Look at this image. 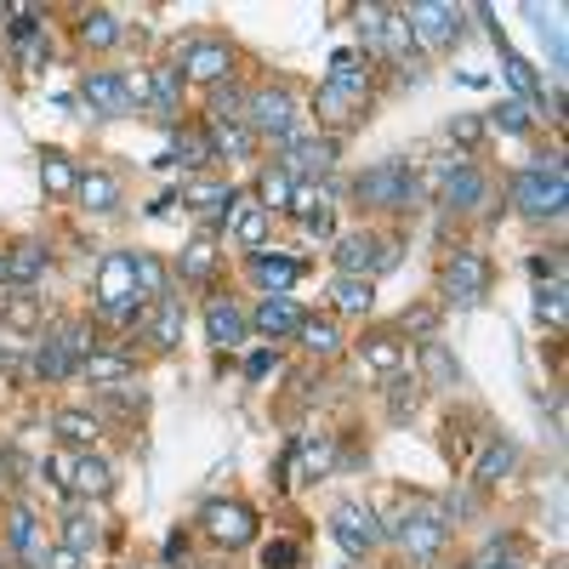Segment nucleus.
Instances as JSON below:
<instances>
[{"instance_id":"nucleus-4","label":"nucleus","mask_w":569,"mask_h":569,"mask_svg":"<svg viewBox=\"0 0 569 569\" xmlns=\"http://www.w3.org/2000/svg\"><path fill=\"white\" fill-rule=\"evenodd\" d=\"M354 194L364 206H376V211H416L422 206V177H416L405 160H382L354 183Z\"/></svg>"},{"instance_id":"nucleus-57","label":"nucleus","mask_w":569,"mask_h":569,"mask_svg":"<svg viewBox=\"0 0 569 569\" xmlns=\"http://www.w3.org/2000/svg\"><path fill=\"white\" fill-rule=\"evenodd\" d=\"M46 569H86V558L69 553V547H52V553H46Z\"/></svg>"},{"instance_id":"nucleus-26","label":"nucleus","mask_w":569,"mask_h":569,"mask_svg":"<svg viewBox=\"0 0 569 569\" xmlns=\"http://www.w3.org/2000/svg\"><path fill=\"white\" fill-rule=\"evenodd\" d=\"M58 524H63V541H58V547L81 553V558L97 547V541H103V524H97V512H91V507H69Z\"/></svg>"},{"instance_id":"nucleus-19","label":"nucleus","mask_w":569,"mask_h":569,"mask_svg":"<svg viewBox=\"0 0 569 569\" xmlns=\"http://www.w3.org/2000/svg\"><path fill=\"white\" fill-rule=\"evenodd\" d=\"M206 336L217 342V348H239V342L251 336V325H245V313L228 302V296H211L206 302Z\"/></svg>"},{"instance_id":"nucleus-39","label":"nucleus","mask_w":569,"mask_h":569,"mask_svg":"<svg viewBox=\"0 0 569 569\" xmlns=\"http://www.w3.org/2000/svg\"><path fill=\"white\" fill-rule=\"evenodd\" d=\"M359 354H364L370 370H382V376H399V370H405V342L399 336H370Z\"/></svg>"},{"instance_id":"nucleus-1","label":"nucleus","mask_w":569,"mask_h":569,"mask_svg":"<svg viewBox=\"0 0 569 569\" xmlns=\"http://www.w3.org/2000/svg\"><path fill=\"white\" fill-rule=\"evenodd\" d=\"M313 109H319V120H325L331 132L359 126L364 109H370V74H364V69H354V58H348V52H336V58H331V74L319 81Z\"/></svg>"},{"instance_id":"nucleus-12","label":"nucleus","mask_w":569,"mask_h":569,"mask_svg":"<svg viewBox=\"0 0 569 569\" xmlns=\"http://www.w3.org/2000/svg\"><path fill=\"white\" fill-rule=\"evenodd\" d=\"M81 97L91 103V114H103V120H120V114H132V91H126V74H114V69H86V74H81Z\"/></svg>"},{"instance_id":"nucleus-2","label":"nucleus","mask_w":569,"mask_h":569,"mask_svg":"<svg viewBox=\"0 0 569 569\" xmlns=\"http://www.w3.org/2000/svg\"><path fill=\"white\" fill-rule=\"evenodd\" d=\"M507 200L524 211V217H535V222H558L564 217V200H569V183H564V154H535L518 177L507 183Z\"/></svg>"},{"instance_id":"nucleus-23","label":"nucleus","mask_w":569,"mask_h":569,"mask_svg":"<svg viewBox=\"0 0 569 569\" xmlns=\"http://www.w3.org/2000/svg\"><path fill=\"white\" fill-rule=\"evenodd\" d=\"M7 535H12V553L29 564V569H46V547H40V518L29 507H12L7 518Z\"/></svg>"},{"instance_id":"nucleus-41","label":"nucleus","mask_w":569,"mask_h":569,"mask_svg":"<svg viewBox=\"0 0 569 569\" xmlns=\"http://www.w3.org/2000/svg\"><path fill=\"white\" fill-rule=\"evenodd\" d=\"M211 126H245V91L239 86H211Z\"/></svg>"},{"instance_id":"nucleus-29","label":"nucleus","mask_w":569,"mask_h":569,"mask_svg":"<svg viewBox=\"0 0 569 569\" xmlns=\"http://www.w3.org/2000/svg\"><path fill=\"white\" fill-rule=\"evenodd\" d=\"M69 490H74V496H86V502L109 496V490H114L109 461H103V456H74V479H69Z\"/></svg>"},{"instance_id":"nucleus-45","label":"nucleus","mask_w":569,"mask_h":569,"mask_svg":"<svg viewBox=\"0 0 569 569\" xmlns=\"http://www.w3.org/2000/svg\"><path fill=\"white\" fill-rule=\"evenodd\" d=\"M496 46H502V69H507V81H512L518 91H524V103H530V97H541V81H535V69H530V63H524V58H518L512 46L502 40V29H496Z\"/></svg>"},{"instance_id":"nucleus-34","label":"nucleus","mask_w":569,"mask_h":569,"mask_svg":"<svg viewBox=\"0 0 569 569\" xmlns=\"http://www.w3.org/2000/svg\"><path fill=\"white\" fill-rule=\"evenodd\" d=\"M7 262H12V285H35L52 257H46L40 239H23V245H12V251H7Z\"/></svg>"},{"instance_id":"nucleus-17","label":"nucleus","mask_w":569,"mask_h":569,"mask_svg":"<svg viewBox=\"0 0 569 569\" xmlns=\"http://www.w3.org/2000/svg\"><path fill=\"white\" fill-rule=\"evenodd\" d=\"M268 228H274V211H262V200H239L228 217V239L245 245V251H268Z\"/></svg>"},{"instance_id":"nucleus-46","label":"nucleus","mask_w":569,"mask_h":569,"mask_svg":"<svg viewBox=\"0 0 569 569\" xmlns=\"http://www.w3.org/2000/svg\"><path fill=\"white\" fill-rule=\"evenodd\" d=\"M290 177H285V171L280 165H268L262 171V183H257V194H262V211H290Z\"/></svg>"},{"instance_id":"nucleus-9","label":"nucleus","mask_w":569,"mask_h":569,"mask_svg":"<svg viewBox=\"0 0 569 569\" xmlns=\"http://www.w3.org/2000/svg\"><path fill=\"white\" fill-rule=\"evenodd\" d=\"M285 148V160H280V171L290 183H313V177H325V171L336 165V137H285L280 143Z\"/></svg>"},{"instance_id":"nucleus-63","label":"nucleus","mask_w":569,"mask_h":569,"mask_svg":"<svg viewBox=\"0 0 569 569\" xmlns=\"http://www.w3.org/2000/svg\"><path fill=\"white\" fill-rule=\"evenodd\" d=\"M496 569H524V564H496Z\"/></svg>"},{"instance_id":"nucleus-61","label":"nucleus","mask_w":569,"mask_h":569,"mask_svg":"<svg viewBox=\"0 0 569 569\" xmlns=\"http://www.w3.org/2000/svg\"><path fill=\"white\" fill-rule=\"evenodd\" d=\"M12 285V262H7V251H0V290Z\"/></svg>"},{"instance_id":"nucleus-44","label":"nucleus","mask_w":569,"mask_h":569,"mask_svg":"<svg viewBox=\"0 0 569 569\" xmlns=\"http://www.w3.org/2000/svg\"><path fill=\"white\" fill-rule=\"evenodd\" d=\"M296 461L308 467V473L319 479L325 467L336 461V444H331V433H308V438H296Z\"/></svg>"},{"instance_id":"nucleus-42","label":"nucleus","mask_w":569,"mask_h":569,"mask_svg":"<svg viewBox=\"0 0 569 569\" xmlns=\"http://www.w3.org/2000/svg\"><path fill=\"white\" fill-rule=\"evenodd\" d=\"M40 183H46V194H74V188H81V171H74L69 154H58V148H52V154L40 160Z\"/></svg>"},{"instance_id":"nucleus-8","label":"nucleus","mask_w":569,"mask_h":569,"mask_svg":"<svg viewBox=\"0 0 569 569\" xmlns=\"http://www.w3.org/2000/svg\"><path fill=\"white\" fill-rule=\"evenodd\" d=\"M177 74L206 81V86H222L234 74V46L217 40V35H194V40H183V52H177Z\"/></svg>"},{"instance_id":"nucleus-33","label":"nucleus","mask_w":569,"mask_h":569,"mask_svg":"<svg viewBox=\"0 0 569 569\" xmlns=\"http://www.w3.org/2000/svg\"><path fill=\"white\" fill-rule=\"evenodd\" d=\"M422 376L428 387H461V364L450 359L444 342H422Z\"/></svg>"},{"instance_id":"nucleus-24","label":"nucleus","mask_w":569,"mask_h":569,"mask_svg":"<svg viewBox=\"0 0 569 569\" xmlns=\"http://www.w3.org/2000/svg\"><path fill=\"white\" fill-rule=\"evenodd\" d=\"M29 370H35L40 382H63V376H81V359L69 354V342H63V331H58V336H46L40 348H35Z\"/></svg>"},{"instance_id":"nucleus-27","label":"nucleus","mask_w":569,"mask_h":569,"mask_svg":"<svg viewBox=\"0 0 569 569\" xmlns=\"http://www.w3.org/2000/svg\"><path fill=\"white\" fill-rule=\"evenodd\" d=\"M0 325L35 331V325H40V296H35L29 285H7V290H0Z\"/></svg>"},{"instance_id":"nucleus-14","label":"nucleus","mask_w":569,"mask_h":569,"mask_svg":"<svg viewBox=\"0 0 569 569\" xmlns=\"http://www.w3.org/2000/svg\"><path fill=\"white\" fill-rule=\"evenodd\" d=\"M405 23H410V35L422 46H456L461 40V12L456 7H433V0H422V7L405 12Z\"/></svg>"},{"instance_id":"nucleus-28","label":"nucleus","mask_w":569,"mask_h":569,"mask_svg":"<svg viewBox=\"0 0 569 569\" xmlns=\"http://www.w3.org/2000/svg\"><path fill=\"white\" fill-rule=\"evenodd\" d=\"M132 285L143 302H160V296H171V274H165V262L154 251H132Z\"/></svg>"},{"instance_id":"nucleus-5","label":"nucleus","mask_w":569,"mask_h":569,"mask_svg":"<svg viewBox=\"0 0 569 569\" xmlns=\"http://www.w3.org/2000/svg\"><path fill=\"white\" fill-rule=\"evenodd\" d=\"M387 535L399 541V553L410 564H433L444 553V541H450V524H444L438 507H405L399 518L387 524Z\"/></svg>"},{"instance_id":"nucleus-30","label":"nucleus","mask_w":569,"mask_h":569,"mask_svg":"<svg viewBox=\"0 0 569 569\" xmlns=\"http://www.w3.org/2000/svg\"><path fill=\"white\" fill-rule=\"evenodd\" d=\"M81 376H86L91 387H120V382L137 376V359H126V354H91V359L81 364Z\"/></svg>"},{"instance_id":"nucleus-7","label":"nucleus","mask_w":569,"mask_h":569,"mask_svg":"<svg viewBox=\"0 0 569 569\" xmlns=\"http://www.w3.org/2000/svg\"><path fill=\"white\" fill-rule=\"evenodd\" d=\"M331 535H336V547L342 553H354V558H364V553H376L382 541H387V530H382V518L370 512L364 502H342L336 512H331Z\"/></svg>"},{"instance_id":"nucleus-21","label":"nucleus","mask_w":569,"mask_h":569,"mask_svg":"<svg viewBox=\"0 0 569 569\" xmlns=\"http://www.w3.org/2000/svg\"><path fill=\"white\" fill-rule=\"evenodd\" d=\"M148 109L165 126H177V114H183V74L177 69H148Z\"/></svg>"},{"instance_id":"nucleus-56","label":"nucleus","mask_w":569,"mask_h":569,"mask_svg":"<svg viewBox=\"0 0 569 569\" xmlns=\"http://www.w3.org/2000/svg\"><path fill=\"white\" fill-rule=\"evenodd\" d=\"M484 137V126H479V120L473 114H461V120H450V143H461V148H473Z\"/></svg>"},{"instance_id":"nucleus-53","label":"nucleus","mask_w":569,"mask_h":569,"mask_svg":"<svg viewBox=\"0 0 569 569\" xmlns=\"http://www.w3.org/2000/svg\"><path fill=\"white\" fill-rule=\"evenodd\" d=\"M438 512H444V524H450V518H473V512H479V502L467 496V490H450V496H444V507H438Z\"/></svg>"},{"instance_id":"nucleus-51","label":"nucleus","mask_w":569,"mask_h":569,"mask_svg":"<svg viewBox=\"0 0 569 569\" xmlns=\"http://www.w3.org/2000/svg\"><path fill=\"white\" fill-rule=\"evenodd\" d=\"M302 564V547L296 541H268L262 547V569H296Z\"/></svg>"},{"instance_id":"nucleus-62","label":"nucleus","mask_w":569,"mask_h":569,"mask_svg":"<svg viewBox=\"0 0 569 569\" xmlns=\"http://www.w3.org/2000/svg\"><path fill=\"white\" fill-rule=\"evenodd\" d=\"M467 569H496V558H479V564H467Z\"/></svg>"},{"instance_id":"nucleus-43","label":"nucleus","mask_w":569,"mask_h":569,"mask_svg":"<svg viewBox=\"0 0 569 569\" xmlns=\"http://www.w3.org/2000/svg\"><path fill=\"white\" fill-rule=\"evenodd\" d=\"M416 405H422V382H416V376H393L387 382V416H393V422H410Z\"/></svg>"},{"instance_id":"nucleus-47","label":"nucleus","mask_w":569,"mask_h":569,"mask_svg":"<svg viewBox=\"0 0 569 569\" xmlns=\"http://www.w3.org/2000/svg\"><path fill=\"white\" fill-rule=\"evenodd\" d=\"M393 7H359V46L364 58H382V23H387Z\"/></svg>"},{"instance_id":"nucleus-50","label":"nucleus","mask_w":569,"mask_h":569,"mask_svg":"<svg viewBox=\"0 0 569 569\" xmlns=\"http://www.w3.org/2000/svg\"><path fill=\"white\" fill-rule=\"evenodd\" d=\"M535 313L547 319V325H564V280H547L535 290Z\"/></svg>"},{"instance_id":"nucleus-3","label":"nucleus","mask_w":569,"mask_h":569,"mask_svg":"<svg viewBox=\"0 0 569 569\" xmlns=\"http://www.w3.org/2000/svg\"><path fill=\"white\" fill-rule=\"evenodd\" d=\"M97 319H109V325H143L148 319V302L132 285V251H109L97 268Z\"/></svg>"},{"instance_id":"nucleus-55","label":"nucleus","mask_w":569,"mask_h":569,"mask_svg":"<svg viewBox=\"0 0 569 569\" xmlns=\"http://www.w3.org/2000/svg\"><path fill=\"white\" fill-rule=\"evenodd\" d=\"M40 473L52 479L58 490H69V479H74V456H46V461H40Z\"/></svg>"},{"instance_id":"nucleus-10","label":"nucleus","mask_w":569,"mask_h":569,"mask_svg":"<svg viewBox=\"0 0 569 569\" xmlns=\"http://www.w3.org/2000/svg\"><path fill=\"white\" fill-rule=\"evenodd\" d=\"M484 290H490V257L473 251V245H461L450 257V268H444V296H456L461 308H473V302H484Z\"/></svg>"},{"instance_id":"nucleus-58","label":"nucleus","mask_w":569,"mask_h":569,"mask_svg":"<svg viewBox=\"0 0 569 569\" xmlns=\"http://www.w3.org/2000/svg\"><path fill=\"white\" fill-rule=\"evenodd\" d=\"M268 370H274V354H268V348H262V354H251V359H245V376H251V382H262Z\"/></svg>"},{"instance_id":"nucleus-40","label":"nucleus","mask_w":569,"mask_h":569,"mask_svg":"<svg viewBox=\"0 0 569 569\" xmlns=\"http://www.w3.org/2000/svg\"><path fill=\"white\" fill-rule=\"evenodd\" d=\"M52 428H58V438L81 444V450H91L97 433H103V422H97V416H86V410H58V416H52Z\"/></svg>"},{"instance_id":"nucleus-48","label":"nucleus","mask_w":569,"mask_h":569,"mask_svg":"<svg viewBox=\"0 0 569 569\" xmlns=\"http://www.w3.org/2000/svg\"><path fill=\"white\" fill-rule=\"evenodd\" d=\"M490 120H496V126H502L507 137H524L535 114H530V103H524V97H507V103H502L496 114H490Z\"/></svg>"},{"instance_id":"nucleus-60","label":"nucleus","mask_w":569,"mask_h":569,"mask_svg":"<svg viewBox=\"0 0 569 569\" xmlns=\"http://www.w3.org/2000/svg\"><path fill=\"white\" fill-rule=\"evenodd\" d=\"M541 109H547V120H564V91H541Z\"/></svg>"},{"instance_id":"nucleus-15","label":"nucleus","mask_w":569,"mask_h":569,"mask_svg":"<svg viewBox=\"0 0 569 569\" xmlns=\"http://www.w3.org/2000/svg\"><path fill=\"white\" fill-rule=\"evenodd\" d=\"M331 257H336V274L370 280V274L382 268V239H376V234H342Z\"/></svg>"},{"instance_id":"nucleus-18","label":"nucleus","mask_w":569,"mask_h":569,"mask_svg":"<svg viewBox=\"0 0 569 569\" xmlns=\"http://www.w3.org/2000/svg\"><path fill=\"white\" fill-rule=\"evenodd\" d=\"M484 194H490V183H484L479 165H461V171H450V177L438 183V200L450 206V211H479Z\"/></svg>"},{"instance_id":"nucleus-16","label":"nucleus","mask_w":569,"mask_h":569,"mask_svg":"<svg viewBox=\"0 0 569 569\" xmlns=\"http://www.w3.org/2000/svg\"><path fill=\"white\" fill-rule=\"evenodd\" d=\"M302 319H308V313L296 308L290 296H262L257 313L245 319V325H251L257 336H268V342H280V336H296V325H302Z\"/></svg>"},{"instance_id":"nucleus-64","label":"nucleus","mask_w":569,"mask_h":569,"mask_svg":"<svg viewBox=\"0 0 569 569\" xmlns=\"http://www.w3.org/2000/svg\"><path fill=\"white\" fill-rule=\"evenodd\" d=\"M336 569H354V564H336Z\"/></svg>"},{"instance_id":"nucleus-6","label":"nucleus","mask_w":569,"mask_h":569,"mask_svg":"<svg viewBox=\"0 0 569 569\" xmlns=\"http://www.w3.org/2000/svg\"><path fill=\"white\" fill-rule=\"evenodd\" d=\"M245 126H251V137L285 143L296 132V97H290V86H262V91L245 97Z\"/></svg>"},{"instance_id":"nucleus-59","label":"nucleus","mask_w":569,"mask_h":569,"mask_svg":"<svg viewBox=\"0 0 569 569\" xmlns=\"http://www.w3.org/2000/svg\"><path fill=\"white\" fill-rule=\"evenodd\" d=\"M308 234H313V239H331V234H336L331 211H313V217H308Z\"/></svg>"},{"instance_id":"nucleus-36","label":"nucleus","mask_w":569,"mask_h":569,"mask_svg":"<svg viewBox=\"0 0 569 569\" xmlns=\"http://www.w3.org/2000/svg\"><path fill=\"white\" fill-rule=\"evenodd\" d=\"M331 302H336V313H370V308H376V285H370V280H348V274H336Z\"/></svg>"},{"instance_id":"nucleus-31","label":"nucleus","mask_w":569,"mask_h":569,"mask_svg":"<svg viewBox=\"0 0 569 569\" xmlns=\"http://www.w3.org/2000/svg\"><path fill=\"white\" fill-rule=\"evenodd\" d=\"M296 342H302L313 359H336V354H342V331H336V319H302V325H296Z\"/></svg>"},{"instance_id":"nucleus-11","label":"nucleus","mask_w":569,"mask_h":569,"mask_svg":"<svg viewBox=\"0 0 569 569\" xmlns=\"http://www.w3.org/2000/svg\"><path fill=\"white\" fill-rule=\"evenodd\" d=\"M200 524H206V535L217 541V547H228V553L257 541V518H251V507H239V502H206Z\"/></svg>"},{"instance_id":"nucleus-25","label":"nucleus","mask_w":569,"mask_h":569,"mask_svg":"<svg viewBox=\"0 0 569 569\" xmlns=\"http://www.w3.org/2000/svg\"><path fill=\"white\" fill-rule=\"evenodd\" d=\"M512 467H518V444H512V438H490L484 456H479V467H473V484H479V490H496V484L512 473Z\"/></svg>"},{"instance_id":"nucleus-38","label":"nucleus","mask_w":569,"mask_h":569,"mask_svg":"<svg viewBox=\"0 0 569 569\" xmlns=\"http://www.w3.org/2000/svg\"><path fill=\"white\" fill-rule=\"evenodd\" d=\"M120 35H126V29H120V17L103 12V7L81 17V40L91 46V52H109V46H120Z\"/></svg>"},{"instance_id":"nucleus-22","label":"nucleus","mask_w":569,"mask_h":569,"mask_svg":"<svg viewBox=\"0 0 569 569\" xmlns=\"http://www.w3.org/2000/svg\"><path fill=\"white\" fill-rule=\"evenodd\" d=\"M143 336L154 342L160 354H171V348H177V342H183V302H177V296H160V302H154V313L143 319Z\"/></svg>"},{"instance_id":"nucleus-13","label":"nucleus","mask_w":569,"mask_h":569,"mask_svg":"<svg viewBox=\"0 0 569 569\" xmlns=\"http://www.w3.org/2000/svg\"><path fill=\"white\" fill-rule=\"evenodd\" d=\"M177 200L194 206L206 222H222V228H228V217H234V206H239V194H234L228 183H211V177H183Z\"/></svg>"},{"instance_id":"nucleus-32","label":"nucleus","mask_w":569,"mask_h":569,"mask_svg":"<svg viewBox=\"0 0 569 569\" xmlns=\"http://www.w3.org/2000/svg\"><path fill=\"white\" fill-rule=\"evenodd\" d=\"M86 200V211H97V217H109L114 206H120V183L109 177V171H81V188H74Z\"/></svg>"},{"instance_id":"nucleus-52","label":"nucleus","mask_w":569,"mask_h":569,"mask_svg":"<svg viewBox=\"0 0 569 569\" xmlns=\"http://www.w3.org/2000/svg\"><path fill=\"white\" fill-rule=\"evenodd\" d=\"M290 211H296V217L308 222L313 211H331V206H325V194H319L313 183H296V188H290Z\"/></svg>"},{"instance_id":"nucleus-35","label":"nucleus","mask_w":569,"mask_h":569,"mask_svg":"<svg viewBox=\"0 0 569 569\" xmlns=\"http://www.w3.org/2000/svg\"><path fill=\"white\" fill-rule=\"evenodd\" d=\"M206 137H211V154H217V160H251V154H257L251 126H211Z\"/></svg>"},{"instance_id":"nucleus-20","label":"nucleus","mask_w":569,"mask_h":569,"mask_svg":"<svg viewBox=\"0 0 569 569\" xmlns=\"http://www.w3.org/2000/svg\"><path fill=\"white\" fill-rule=\"evenodd\" d=\"M251 280H257L268 296H290V285L302 280V262H296V257H280V251H257V257H251Z\"/></svg>"},{"instance_id":"nucleus-37","label":"nucleus","mask_w":569,"mask_h":569,"mask_svg":"<svg viewBox=\"0 0 569 569\" xmlns=\"http://www.w3.org/2000/svg\"><path fill=\"white\" fill-rule=\"evenodd\" d=\"M211 268H217V239H211V234H194V239L183 245L177 274H183V280H211Z\"/></svg>"},{"instance_id":"nucleus-54","label":"nucleus","mask_w":569,"mask_h":569,"mask_svg":"<svg viewBox=\"0 0 569 569\" xmlns=\"http://www.w3.org/2000/svg\"><path fill=\"white\" fill-rule=\"evenodd\" d=\"M433 319H438L433 308H405V313H399V331H416V336H433Z\"/></svg>"},{"instance_id":"nucleus-49","label":"nucleus","mask_w":569,"mask_h":569,"mask_svg":"<svg viewBox=\"0 0 569 569\" xmlns=\"http://www.w3.org/2000/svg\"><path fill=\"white\" fill-rule=\"evenodd\" d=\"M171 160L206 165V160H211V137H200V132H177V143H171Z\"/></svg>"}]
</instances>
